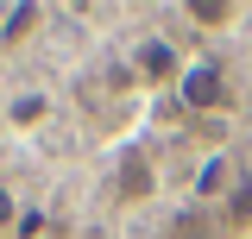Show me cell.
<instances>
[{
	"label": "cell",
	"mask_w": 252,
	"mask_h": 239,
	"mask_svg": "<svg viewBox=\"0 0 252 239\" xmlns=\"http://www.w3.org/2000/svg\"><path fill=\"white\" fill-rule=\"evenodd\" d=\"M177 101H183L189 114H227V107H233V76H227V63L195 57L183 69V82H177Z\"/></svg>",
	"instance_id": "cell-1"
},
{
	"label": "cell",
	"mask_w": 252,
	"mask_h": 239,
	"mask_svg": "<svg viewBox=\"0 0 252 239\" xmlns=\"http://www.w3.org/2000/svg\"><path fill=\"white\" fill-rule=\"evenodd\" d=\"M132 69L145 76V82H183L189 63L177 57V44H164V38H145L139 44V57H132Z\"/></svg>",
	"instance_id": "cell-2"
},
{
	"label": "cell",
	"mask_w": 252,
	"mask_h": 239,
	"mask_svg": "<svg viewBox=\"0 0 252 239\" xmlns=\"http://www.w3.org/2000/svg\"><path fill=\"white\" fill-rule=\"evenodd\" d=\"M233 182H240V170H233V164H227V157H202V170H195V202H227V195H233Z\"/></svg>",
	"instance_id": "cell-3"
},
{
	"label": "cell",
	"mask_w": 252,
	"mask_h": 239,
	"mask_svg": "<svg viewBox=\"0 0 252 239\" xmlns=\"http://www.w3.org/2000/svg\"><path fill=\"white\" fill-rule=\"evenodd\" d=\"M120 195L126 202H145V195H152V164H145V151H120Z\"/></svg>",
	"instance_id": "cell-4"
},
{
	"label": "cell",
	"mask_w": 252,
	"mask_h": 239,
	"mask_svg": "<svg viewBox=\"0 0 252 239\" xmlns=\"http://www.w3.org/2000/svg\"><path fill=\"white\" fill-rule=\"evenodd\" d=\"M183 13L195 26H233V19H240V6H227V0H189Z\"/></svg>",
	"instance_id": "cell-5"
},
{
	"label": "cell",
	"mask_w": 252,
	"mask_h": 239,
	"mask_svg": "<svg viewBox=\"0 0 252 239\" xmlns=\"http://www.w3.org/2000/svg\"><path fill=\"white\" fill-rule=\"evenodd\" d=\"M32 26H38V6H13V13L0 19V38L19 44V38H32Z\"/></svg>",
	"instance_id": "cell-6"
},
{
	"label": "cell",
	"mask_w": 252,
	"mask_h": 239,
	"mask_svg": "<svg viewBox=\"0 0 252 239\" xmlns=\"http://www.w3.org/2000/svg\"><path fill=\"white\" fill-rule=\"evenodd\" d=\"M227 220H233V227H252V177L233 182V195H227Z\"/></svg>",
	"instance_id": "cell-7"
},
{
	"label": "cell",
	"mask_w": 252,
	"mask_h": 239,
	"mask_svg": "<svg viewBox=\"0 0 252 239\" xmlns=\"http://www.w3.org/2000/svg\"><path fill=\"white\" fill-rule=\"evenodd\" d=\"M38 114H44V101H38V94H26V101H13V126H32Z\"/></svg>",
	"instance_id": "cell-8"
},
{
	"label": "cell",
	"mask_w": 252,
	"mask_h": 239,
	"mask_svg": "<svg viewBox=\"0 0 252 239\" xmlns=\"http://www.w3.org/2000/svg\"><path fill=\"white\" fill-rule=\"evenodd\" d=\"M13 214H19V202H13V189H6V182H0V233H6V227H13Z\"/></svg>",
	"instance_id": "cell-9"
}]
</instances>
